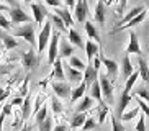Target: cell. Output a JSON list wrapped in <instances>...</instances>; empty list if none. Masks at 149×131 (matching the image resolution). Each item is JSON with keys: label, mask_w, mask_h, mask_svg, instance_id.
I'll return each mask as SVG.
<instances>
[{"label": "cell", "mask_w": 149, "mask_h": 131, "mask_svg": "<svg viewBox=\"0 0 149 131\" xmlns=\"http://www.w3.org/2000/svg\"><path fill=\"white\" fill-rule=\"evenodd\" d=\"M13 36H20V38H23L28 44H31V46H35L36 44L35 26H33V23H26L25 26H20L18 30H15Z\"/></svg>", "instance_id": "6da1fadb"}, {"label": "cell", "mask_w": 149, "mask_h": 131, "mask_svg": "<svg viewBox=\"0 0 149 131\" xmlns=\"http://www.w3.org/2000/svg\"><path fill=\"white\" fill-rule=\"evenodd\" d=\"M8 13H10V23H12V25H20V23H31V20H33V18H31L28 13H25V10L20 8V7L10 8Z\"/></svg>", "instance_id": "7a4b0ae2"}, {"label": "cell", "mask_w": 149, "mask_h": 131, "mask_svg": "<svg viewBox=\"0 0 149 131\" xmlns=\"http://www.w3.org/2000/svg\"><path fill=\"white\" fill-rule=\"evenodd\" d=\"M51 33H53V25H51V22H46V25L43 26L40 36H38V39H36V43H38V52H40V54L46 49V44L49 43Z\"/></svg>", "instance_id": "3957f363"}, {"label": "cell", "mask_w": 149, "mask_h": 131, "mask_svg": "<svg viewBox=\"0 0 149 131\" xmlns=\"http://www.w3.org/2000/svg\"><path fill=\"white\" fill-rule=\"evenodd\" d=\"M57 44H59V31L56 33H51V38H49V52H48V62L51 66L54 64L57 57H59V51H57Z\"/></svg>", "instance_id": "277c9868"}, {"label": "cell", "mask_w": 149, "mask_h": 131, "mask_svg": "<svg viewBox=\"0 0 149 131\" xmlns=\"http://www.w3.org/2000/svg\"><path fill=\"white\" fill-rule=\"evenodd\" d=\"M74 15H75V20H77L79 23H85V22H87V15H88L87 0H77V2H75Z\"/></svg>", "instance_id": "5b68a950"}, {"label": "cell", "mask_w": 149, "mask_h": 131, "mask_svg": "<svg viewBox=\"0 0 149 131\" xmlns=\"http://www.w3.org/2000/svg\"><path fill=\"white\" fill-rule=\"evenodd\" d=\"M98 84L102 88V97H105L108 102H113V85L110 82V79L107 77V74L98 77Z\"/></svg>", "instance_id": "8992f818"}, {"label": "cell", "mask_w": 149, "mask_h": 131, "mask_svg": "<svg viewBox=\"0 0 149 131\" xmlns=\"http://www.w3.org/2000/svg\"><path fill=\"white\" fill-rule=\"evenodd\" d=\"M51 88H53L54 95L59 97V98H70V85L67 82H53L51 84Z\"/></svg>", "instance_id": "52a82bcc"}, {"label": "cell", "mask_w": 149, "mask_h": 131, "mask_svg": "<svg viewBox=\"0 0 149 131\" xmlns=\"http://www.w3.org/2000/svg\"><path fill=\"white\" fill-rule=\"evenodd\" d=\"M98 57H100V61H102V66H105V69H107V77H111V80H113L116 77V74H118V64L113 59L105 57L103 54H98Z\"/></svg>", "instance_id": "ba28073f"}, {"label": "cell", "mask_w": 149, "mask_h": 131, "mask_svg": "<svg viewBox=\"0 0 149 131\" xmlns=\"http://www.w3.org/2000/svg\"><path fill=\"white\" fill-rule=\"evenodd\" d=\"M36 54H38V52H35L33 49H30V51L22 54V62H23V66H25V70H26V72H30L31 69H35V66L38 64Z\"/></svg>", "instance_id": "9c48e42d"}, {"label": "cell", "mask_w": 149, "mask_h": 131, "mask_svg": "<svg viewBox=\"0 0 149 131\" xmlns=\"http://www.w3.org/2000/svg\"><path fill=\"white\" fill-rule=\"evenodd\" d=\"M31 12H33V18H35L36 25H43L44 18L48 17V12L41 3H31Z\"/></svg>", "instance_id": "30bf717a"}, {"label": "cell", "mask_w": 149, "mask_h": 131, "mask_svg": "<svg viewBox=\"0 0 149 131\" xmlns=\"http://www.w3.org/2000/svg\"><path fill=\"white\" fill-rule=\"evenodd\" d=\"M126 54H138L141 56V46H139V41H138V36H136L134 31H130V44L126 48Z\"/></svg>", "instance_id": "8fae6325"}, {"label": "cell", "mask_w": 149, "mask_h": 131, "mask_svg": "<svg viewBox=\"0 0 149 131\" xmlns=\"http://www.w3.org/2000/svg\"><path fill=\"white\" fill-rule=\"evenodd\" d=\"M95 80H98V72H97L95 69H93L92 64H87L85 66V70H84V80L82 82H85V85H92Z\"/></svg>", "instance_id": "7c38bea8"}, {"label": "cell", "mask_w": 149, "mask_h": 131, "mask_svg": "<svg viewBox=\"0 0 149 131\" xmlns=\"http://www.w3.org/2000/svg\"><path fill=\"white\" fill-rule=\"evenodd\" d=\"M130 102H131V95L126 93V92H121L120 103H118V107H116V118H118V120H120V116L125 113V110H126V107L130 105Z\"/></svg>", "instance_id": "4fadbf2b"}, {"label": "cell", "mask_w": 149, "mask_h": 131, "mask_svg": "<svg viewBox=\"0 0 149 131\" xmlns=\"http://www.w3.org/2000/svg\"><path fill=\"white\" fill-rule=\"evenodd\" d=\"M53 77L57 79V82H64V79H66V74H64V69H62V59L61 57H57L56 61L53 64Z\"/></svg>", "instance_id": "5bb4252c"}, {"label": "cell", "mask_w": 149, "mask_h": 131, "mask_svg": "<svg viewBox=\"0 0 149 131\" xmlns=\"http://www.w3.org/2000/svg\"><path fill=\"white\" fill-rule=\"evenodd\" d=\"M84 49H85V54H87V59H88V64H90L93 57L98 56V44L93 43V41H87V43L84 44Z\"/></svg>", "instance_id": "9a60e30c"}, {"label": "cell", "mask_w": 149, "mask_h": 131, "mask_svg": "<svg viewBox=\"0 0 149 131\" xmlns=\"http://www.w3.org/2000/svg\"><path fill=\"white\" fill-rule=\"evenodd\" d=\"M134 70H133V66H131V59H130V54H125L121 61V75L125 79H128L130 75L133 74Z\"/></svg>", "instance_id": "2e32d148"}, {"label": "cell", "mask_w": 149, "mask_h": 131, "mask_svg": "<svg viewBox=\"0 0 149 131\" xmlns=\"http://www.w3.org/2000/svg\"><path fill=\"white\" fill-rule=\"evenodd\" d=\"M141 12H144V8H143V7H136V8L130 10V12H128L126 15H125V17L121 18V22L118 23V26H116V28H121L123 25H126L128 22H131L133 18H136V17H138V15H139Z\"/></svg>", "instance_id": "e0dca14e"}, {"label": "cell", "mask_w": 149, "mask_h": 131, "mask_svg": "<svg viewBox=\"0 0 149 131\" xmlns=\"http://www.w3.org/2000/svg\"><path fill=\"white\" fill-rule=\"evenodd\" d=\"M56 15L59 18H61L62 22H64V25H66V28L67 26H72L74 25V22H72V15H70V12H69V8H56Z\"/></svg>", "instance_id": "ac0fdd59"}, {"label": "cell", "mask_w": 149, "mask_h": 131, "mask_svg": "<svg viewBox=\"0 0 149 131\" xmlns=\"http://www.w3.org/2000/svg\"><path fill=\"white\" fill-rule=\"evenodd\" d=\"M105 15H107L105 3H103V2H98V3L95 5V13H93L95 22H98L100 25H103V23H105Z\"/></svg>", "instance_id": "d6986e66"}, {"label": "cell", "mask_w": 149, "mask_h": 131, "mask_svg": "<svg viewBox=\"0 0 149 131\" xmlns=\"http://www.w3.org/2000/svg\"><path fill=\"white\" fill-rule=\"evenodd\" d=\"M69 43L72 46H77V48H84V41H82V36L79 35V31L70 28L69 30Z\"/></svg>", "instance_id": "ffe728a7"}, {"label": "cell", "mask_w": 149, "mask_h": 131, "mask_svg": "<svg viewBox=\"0 0 149 131\" xmlns=\"http://www.w3.org/2000/svg\"><path fill=\"white\" fill-rule=\"evenodd\" d=\"M85 90H87V85H85V82H80L77 87L72 90V93H70V102L74 103V102H77L79 98H82L84 93H85Z\"/></svg>", "instance_id": "44dd1931"}, {"label": "cell", "mask_w": 149, "mask_h": 131, "mask_svg": "<svg viewBox=\"0 0 149 131\" xmlns=\"http://www.w3.org/2000/svg\"><path fill=\"white\" fill-rule=\"evenodd\" d=\"M30 113H31V95H26L22 103V116H23L22 121H26Z\"/></svg>", "instance_id": "7402d4cb"}, {"label": "cell", "mask_w": 149, "mask_h": 131, "mask_svg": "<svg viewBox=\"0 0 149 131\" xmlns=\"http://www.w3.org/2000/svg\"><path fill=\"white\" fill-rule=\"evenodd\" d=\"M92 105H93V98L92 97H82V100H80V103L77 105V113H85L87 110L92 108Z\"/></svg>", "instance_id": "603a6c76"}, {"label": "cell", "mask_w": 149, "mask_h": 131, "mask_svg": "<svg viewBox=\"0 0 149 131\" xmlns=\"http://www.w3.org/2000/svg\"><path fill=\"white\" fill-rule=\"evenodd\" d=\"M144 17H146V12H141V13H139V15H138L136 18H133L131 22H128L126 25H125V26H121V28H115V30L111 31V33H118V31H121V30H128V28H133L134 25H138V23H141V22H143V20H144Z\"/></svg>", "instance_id": "cb8c5ba5"}, {"label": "cell", "mask_w": 149, "mask_h": 131, "mask_svg": "<svg viewBox=\"0 0 149 131\" xmlns=\"http://www.w3.org/2000/svg\"><path fill=\"white\" fill-rule=\"evenodd\" d=\"M67 77H69L70 82H77V84H80L84 80L82 72L77 70V69H74V67H70V66H67Z\"/></svg>", "instance_id": "d4e9b609"}, {"label": "cell", "mask_w": 149, "mask_h": 131, "mask_svg": "<svg viewBox=\"0 0 149 131\" xmlns=\"http://www.w3.org/2000/svg\"><path fill=\"white\" fill-rule=\"evenodd\" d=\"M138 64H139V77L144 80V82H149V66L148 62L143 59V57H139V61H138Z\"/></svg>", "instance_id": "484cf974"}, {"label": "cell", "mask_w": 149, "mask_h": 131, "mask_svg": "<svg viewBox=\"0 0 149 131\" xmlns=\"http://www.w3.org/2000/svg\"><path fill=\"white\" fill-rule=\"evenodd\" d=\"M85 120H87V115H85V113H75L74 116H72V121H70V126H72V130L82 128L84 123H85Z\"/></svg>", "instance_id": "4316f807"}, {"label": "cell", "mask_w": 149, "mask_h": 131, "mask_svg": "<svg viewBox=\"0 0 149 131\" xmlns=\"http://www.w3.org/2000/svg\"><path fill=\"white\" fill-rule=\"evenodd\" d=\"M0 39H2V44L5 49H13L18 46V41L10 35H0Z\"/></svg>", "instance_id": "83f0119b"}, {"label": "cell", "mask_w": 149, "mask_h": 131, "mask_svg": "<svg viewBox=\"0 0 149 131\" xmlns=\"http://www.w3.org/2000/svg\"><path fill=\"white\" fill-rule=\"evenodd\" d=\"M84 25H85V33H87L88 38L95 39V41H100V35H98V31H97V28L93 26L92 22H85Z\"/></svg>", "instance_id": "f1b7e54d"}, {"label": "cell", "mask_w": 149, "mask_h": 131, "mask_svg": "<svg viewBox=\"0 0 149 131\" xmlns=\"http://www.w3.org/2000/svg\"><path fill=\"white\" fill-rule=\"evenodd\" d=\"M72 52H74V46L69 43V41H62L61 44V51H59V57H70L72 56Z\"/></svg>", "instance_id": "f546056e"}, {"label": "cell", "mask_w": 149, "mask_h": 131, "mask_svg": "<svg viewBox=\"0 0 149 131\" xmlns=\"http://www.w3.org/2000/svg\"><path fill=\"white\" fill-rule=\"evenodd\" d=\"M90 97L95 98V100H98V103H102V88H100L98 80H95V82L90 85Z\"/></svg>", "instance_id": "4dcf8cb0"}, {"label": "cell", "mask_w": 149, "mask_h": 131, "mask_svg": "<svg viewBox=\"0 0 149 131\" xmlns=\"http://www.w3.org/2000/svg\"><path fill=\"white\" fill-rule=\"evenodd\" d=\"M138 79H139V72H136V70H134V72H133V74L126 79V84H125V90H123V92L130 93V92H131V88L134 87V84H136V80H138Z\"/></svg>", "instance_id": "1f68e13d"}, {"label": "cell", "mask_w": 149, "mask_h": 131, "mask_svg": "<svg viewBox=\"0 0 149 131\" xmlns=\"http://www.w3.org/2000/svg\"><path fill=\"white\" fill-rule=\"evenodd\" d=\"M69 66H70V67H74V69H77V70H80V72L85 70V64L80 61L79 57H75V56H70L69 57Z\"/></svg>", "instance_id": "d6a6232c"}, {"label": "cell", "mask_w": 149, "mask_h": 131, "mask_svg": "<svg viewBox=\"0 0 149 131\" xmlns=\"http://www.w3.org/2000/svg\"><path fill=\"white\" fill-rule=\"evenodd\" d=\"M51 23H54V25H56V28L59 31H61V33H64V31H67V28H66V25H64V22H62L61 18L57 17L56 13H54V15H51Z\"/></svg>", "instance_id": "836d02e7"}, {"label": "cell", "mask_w": 149, "mask_h": 131, "mask_svg": "<svg viewBox=\"0 0 149 131\" xmlns=\"http://www.w3.org/2000/svg\"><path fill=\"white\" fill-rule=\"evenodd\" d=\"M107 115H108V107L102 102V103H98V123H100V125L105 121Z\"/></svg>", "instance_id": "e575fe53"}, {"label": "cell", "mask_w": 149, "mask_h": 131, "mask_svg": "<svg viewBox=\"0 0 149 131\" xmlns=\"http://www.w3.org/2000/svg\"><path fill=\"white\" fill-rule=\"evenodd\" d=\"M48 118V107L44 105V107H41L38 111H36V125H40V123H43L44 120Z\"/></svg>", "instance_id": "d590c367"}, {"label": "cell", "mask_w": 149, "mask_h": 131, "mask_svg": "<svg viewBox=\"0 0 149 131\" xmlns=\"http://www.w3.org/2000/svg\"><path fill=\"white\" fill-rule=\"evenodd\" d=\"M139 107H138V108H134V110H131V111H126V113H123L121 116H120V120H121V121H131L133 118L134 116H138V115H139Z\"/></svg>", "instance_id": "8d00e7d4"}, {"label": "cell", "mask_w": 149, "mask_h": 131, "mask_svg": "<svg viewBox=\"0 0 149 131\" xmlns=\"http://www.w3.org/2000/svg\"><path fill=\"white\" fill-rule=\"evenodd\" d=\"M51 107H53V111H54L56 115H61V113H62V105H61V102L57 100L56 95L51 98Z\"/></svg>", "instance_id": "74e56055"}, {"label": "cell", "mask_w": 149, "mask_h": 131, "mask_svg": "<svg viewBox=\"0 0 149 131\" xmlns=\"http://www.w3.org/2000/svg\"><path fill=\"white\" fill-rule=\"evenodd\" d=\"M38 126H40V131H53V118L48 116L43 123H40Z\"/></svg>", "instance_id": "f35d334b"}, {"label": "cell", "mask_w": 149, "mask_h": 131, "mask_svg": "<svg viewBox=\"0 0 149 131\" xmlns=\"http://www.w3.org/2000/svg\"><path fill=\"white\" fill-rule=\"evenodd\" d=\"M111 130L113 131H126L125 126L121 125V121H120L116 116H113V115H111Z\"/></svg>", "instance_id": "ab89813d"}, {"label": "cell", "mask_w": 149, "mask_h": 131, "mask_svg": "<svg viewBox=\"0 0 149 131\" xmlns=\"http://www.w3.org/2000/svg\"><path fill=\"white\" fill-rule=\"evenodd\" d=\"M95 126H97L95 120L87 116V120H85V123H84V126H82V131H90V130H93Z\"/></svg>", "instance_id": "60d3db41"}, {"label": "cell", "mask_w": 149, "mask_h": 131, "mask_svg": "<svg viewBox=\"0 0 149 131\" xmlns=\"http://www.w3.org/2000/svg\"><path fill=\"white\" fill-rule=\"evenodd\" d=\"M136 97L141 98L143 102H146V103H149V92L146 88H139V90L136 92Z\"/></svg>", "instance_id": "b9f144b4"}, {"label": "cell", "mask_w": 149, "mask_h": 131, "mask_svg": "<svg viewBox=\"0 0 149 131\" xmlns=\"http://www.w3.org/2000/svg\"><path fill=\"white\" fill-rule=\"evenodd\" d=\"M136 100H138V105H139V110L144 113V116L149 118V105L146 103V102H143L141 98H138V97H136Z\"/></svg>", "instance_id": "7bdbcfd3"}, {"label": "cell", "mask_w": 149, "mask_h": 131, "mask_svg": "<svg viewBox=\"0 0 149 131\" xmlns=\"http://www.w3.org/2000/svg\"><path fill=\"white\" fill-rule=\"evenodd\" d=\"M144 115H141L139 120H138V125H136V131H146V120Z\"/></svg>", "instance_id": "ee69618b"}, {"label": "cell", "mask_w": 149, "mask_h": 131, "mask_svg": "<svg viewBox=\"0 0 149 131\" xmlns=\"http://www.w3.org/2000/svg\"><path fill=\"white\" fill-rule=\"evenodd\" d=\"M0 28H3V30H10L12 28V23L7 20V17L3 15H0Z\"/></svg>", "instance_id": "f6af8a7d"}, {"label": "cell", "mask_w": 149, "mask_h": 131, "mask_svg": "<svg viewBox=\"0 0 149 131\" xmlns=\"http://www.w3.org/2000/svg\"><path fill=\"white\" fill-rule=\"evenodd\" d=\"M8 93H10V90H8V88L5 90V88H2V87H0V102H3L5 98L8 97Z\"/></svg>", "instance_id": "bcb514c9"}, {"label": "cell", "mask_w": 149, "mask_h": 131, "mask_svg": "<svg viewBox=\"0 0 149 131\" xmlns=\"http://www.w3.org/2000/svg\"><path fill=\"white\" fill-rule=\"evenodd\" d=\"M46 3L51 5V7H56V8H61V2L59 0H46Z\"/></svg>", "instance_id": "7dc6e473"}, {"label": "cell", "mask_w": 149, "mask_h": 131, "mask_svg": "<svg viewBox=\"0 0 149 131\" xmlns=\"http://www.w3.org/2000/svg\"><path fill=\"white\" fill-rule=\"evenodd\" d=\"M22 103H23L22 97H17V98H13V100H12V107H22Z\"/></svg>", "instance_id": "c3c4849f"}, {"label": "cell", "mask_w": 149, "mask_h": 131, "mask_svg": "<svg viewBox=\"0 0 149 131\" xmlns=\"http://www.w3.org/2000/svg\"><path fill=\"white\" fill-rule=\"evenodd\" d=\"M67 126L64 125V123H61V125H56V126L53 128V131H66Z\"/></svg>", "instance_id": "681fc988"}, {"label": "cell", "mask_w": 149, "mask_h": 131, "mask_svg": "<svg viewBox=\"0 0 149 131\" xmlns=\"http://www.w3.org/2000/svg\"><path fill=\"white\" fill-rule=\"evenodd\" d=\"M64 3L67 8H72V7H75V0H64Z\"/></svg>", "instance_id": "f907efd6"}, {"label": "cell", "mask_w": 149, "mask_h": 131, "mask_svg": "<svg viewBox=\"0 0 149 131\" xmlns=\"http://www.w3.org/2000/svg\"><path fill=\"white\" fill-rule=\"evenodd\" d=\"M7 118V113H3V110H2V113H0V131H2V126H3V120Z\"/></svg>", "instance_id": "816d5d0a"}, {"label": "cell", "mask_w": 149, "mask_h": 131, "mask_svg": "<svg viewBox=\"0 0 149 131\" xmlns=\"http://www.w3.org/2000/svg\"><path fill=\"white\" fill-rule=\"evenodd\" d=\"M5 2H7V3H8L10 7H12V8H15V7H18L17 0H5Z\"/></svg>", "instance_id": "f5cc1de1"}, {"label": "cell", "mask_w": 149, "mask_h": 131, "mask_svg": "<svg viewBox=\"0 0 149 131\" xmlns=\"http://www.w3.org/2000/svg\"><path fill=\"white\" fill-rule=\"evenodd\" d=\"M126 2L128 0H120V12H123V8L126 7Z\"/></svg>", "instance_id": "db71d44e"}, {"label": "cell", "mask_w": 149, "mask_h": 131, "mask_svg": "<svg viewBox=\"0 0 149 131\" xmlns=\"http://www.w3.org/2000/svg\"><path fill=\"white\" fill-rule=\"evenodd\" d=\"M20 131H31V125L30 123H25V126H23Z\"/></svg>", "instance_id": "11a10c76"}, {"label": "cell", "mask_w": 149, "mask_h": 131, "mask_svg": "<svg viewBox=\"0 0 149 131\" xmlns=\"http://www.w3.org/2000/svg\"><path fill=\"white\" fill-rule=\"evenodd\" d=\"M8 7H7V5H0V12H8Z\"/></svg>", "instance_id": "9f6ffc18"}, {"label": "cell", "mask_w": 149, "mask_h": 131, "mask_svg": "<svg viewBox=\"0 0 149 131\" xmlns=\"http://www.w3.org/2000/svg\"><path fill=\"white\" fill-rule=\"evenodd\" d=\"M23 2H25V3H31V0H23Z\"/></svg>", "instance_id": "6f0895ef"}, {"label": "cell", "mask_w": 149, "mask_h": 131, "mask_svg": "<svg viewBox=\"0 0 149 131\" xmlns=\"http://www.w3.org/2000/svg\"><path fill=\"white\" fill-rule=\"evenodd\" d=\"M3 48V44H2V39H0V49Z\"/></svg>", "instance_id": "680465c9"}, {"label": "cell", "mask_w": 149, "mask_h": 131, "mask_svg": "<svg viewBox=\"0 0 149 131\" xmlns=\"http://www.w3.org/2000/svg\"><path fill=\"white\" fill-rule=\"evenodd\" d=\"M2 108H3V107H2V105H0V113H2Z\"/></svg>", "instance_id": "91938a15"}, {"label": "cell", "mask_w": 149, "mask_h": 131, "mask_svg": "<svg viewBox=\"0 0 149 131\" xmlns=\"http://www.w3.org/2000/svg\"><path fill=\"white\" fill-rule=\"evenodd\" d=\"M98 2H103V3H105V2H107V0H98Z\"/></svg>", "instance_id": "94428289"}, {"label": "cell", "mask_w": 149, "mask_h": 131, "mask_svg": "<svg viewBox=\"0 0 149 131\" xmlns=\"http://www.w3.org/2000/svg\"><path fill=\"white\" fill-rule=\"evenodd\" d=\"M148 8H149V2H148Z\"/></svg>", "instance_id": "6125c7cd"}]
</instances>
